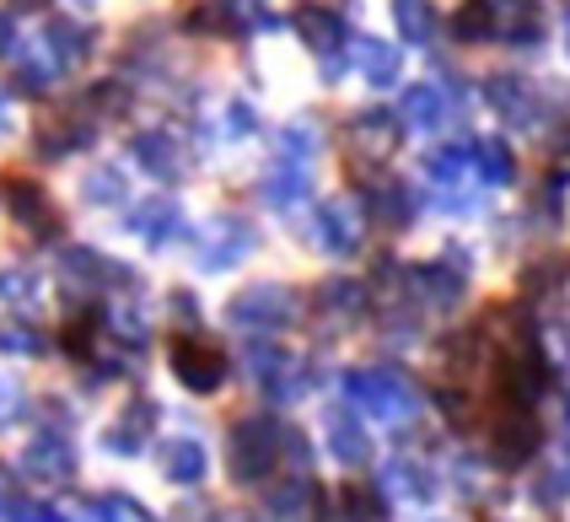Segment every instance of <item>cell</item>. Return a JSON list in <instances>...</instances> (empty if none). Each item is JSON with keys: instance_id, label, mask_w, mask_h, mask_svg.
<instances>
[{"instance_id": "1", "label": "cell", "mask_w": 570, "mask_h": 522, "mask_svg": "<svg viewBox=\"0 0 570 522\" xmlns=\"http://www.w3.org/2000/svg\"><path fill=\"white\" fill-rule=\"evenodd\" d=\"M345 393H350V410H361L366 421H382V425H404L420 410V393H414L410 377L404 372H382V366L345 372Z\"/></svg>"}, {"instance_id": "2", "label": "cell", "mask_w": 570, "mask_h": 522, "mask_svg": "<svg viewBox=\"0 0 570 522\" xmlns=\"http://www.w3.org/2000/svg\"><path fill=\"white\" fill-rule=\"evenodd\" d=\"M281 453H285V425L269 421V415H248V421L232 425V436H226V469H232L237 485L269 480Z\"/></svg>"}, {"instance_id": "3", "label": "cell", "mask_w": 570, "mask_h": 522, "mask_svg": "<svg viewBox=\"0 0 570 522\" xmlns=\"http://www.w3.org/2000/svg\"><path fill=\"white\" fill-rule=\"evenodd\" d=\"M302 318V296L281 286V280H258L226 302V324L232 328H254V334H281Z\"/></svg>"}, {"instance_id": "4", "label": "cell", "mask_w": 570, "mask_h": 522, "mask_svg": "<svg viewBox=\"0 0 570 522\" xmlns=\"http://www.w3.org/2000/svg\"><path fill=\"white\" fill-rule=\"evenodd\" d=\"M539 453V421L528 404H501L495 398V421H490V457L501 469H522Z\"/></svg>"}, {"instance_id": "5", "label": "cell", "mask_w": 570, "mask_h": 522, "mask_svg": "<svg viewBox=\"0 0 570 522\" xmlns=\"http://www.w3.org/2000/svg\"><path fill=\"white\" fill-rule=\"evenodd\" d=\"M173 377L189 393H216L226 383V351L199 334H184V339H173Z\"/></svg>"}, {"instance_id": "6", "label": "cell", "mask_w": 570, "mask_h": 522, "mask_svg": "<svg viewBox=\"0 0 570 522\" xmlns=\"http://www.w3.org/2000/svg\"><path fill=\"white\" fill-rule=\"evenodd\" d=\"M313 248L328 259H355L361 254V210L350 199H323L313 210Z\"/></svg>"}, {"instance_id": "7", "label": "cell", "mask_w": 570, "mask_h": 522, "mask_svg": "<svg viewBox=\"0 0 570 522\" xmlns=\"http://www.w3.org/2000/svg\"><path fill=\"white\" fill-rule=\"evenodd\" d=\"M248 366H254V383H258L264 398L285 404V398H296V393H302V383H296L302 361L291 356L285 345H275V339H254V345H248Z\"/></svg>"}, {"instance_id": "8", "label": "cell", "mask_w": 570, "mask_h": 522, "mask_svg": "<svg viewBox=\"0 0 570 522\" xmlns=\"http://www.w3.org/2000/svg\"><path fill=\"white\" fill-rule=\"evenodd\" d=\"M484 98H490V108L501 114V119H511L517 130H533V125H543L549 119V108H543L539 87L533 81H522V76H490L484 81Z\"/></svg>"}, {"instance_id": "9", "label": "cell", "mask_w": 570, "mask_h": 522, "mask_svg": "<svg viewBox=\"0 0 570 522\" xmlns=\"http://www.w3.org/2000/svg\"><path fill=\"white\" fill-rule=\"evenodd\" d=\"M350 140H355V157L361 162H393V151L404 146V119L399 114H382V108H366L350 119Z\"/></svg>"}, {"instance_id": "10", "label": "cell", "mask_w": 570, "mask_h": 522, "mask_svg": "<svg viewBox=\"0 0 570 522\" xmlns=\"http://www.w3.org/2000/svg\"><path fill=\"white\" fill-rule=\"evenodd\" d=\"M254 227L243 221V216H222V221H210L205 232V254H199V269H210V275H226V269H237V264L254 254Z\"/></svg>"}, {"instance_id": "11", "label": "cell", "mask_w": 570, "mask_h": 522, "mask_svg": "<svg viewBox=\"0 0 570 522\" xmlns=\"http://www.w3.org/2000/svg\"><path fill=\"white\" fill-rule=\"evenodd\" d=\"M323 447L345 469H366L372 463V431L361 425V410H328L323 415Z\"/></svg>"}, {"instance_id": "12", "label": "cell", "mask_w": 570, "mask_h": 522, "mask_svg": "<svg viewBox=\"0 0 570 522\" xmlns=\"http://www.w3.org/2000/svg\"><path fill=\"white\" fill-rule=\"evenodd\" d=\"M490 11H495V38H507L517 49H539L543 43L539 0H490Z\"/></svg>"}, {"instance_id": "13", "label": "cell", "mask_w": 570, "mask_h": 522, "mask_svg": "<svg viewBox=\"0 0 570 522\" xmlns=\"http://www.w3.org/2000/svg\"><path fill=\"white\" fill-rule=\"evenodd\" d=\"M410 286L425 307H458V302H463V286H469V275H458V269H446V264H414Z\"/></svg>"}, {"instance_id": "14", "label": "cell", "mask_w": 570, "mask_h": 522, "mask_svg": "<svg viewBox=\"0 0 570 522\" xmlns=\"http://www.w3.org/2000/svg\"><path fill=\"white\" fill-rule=\"evenodd\" d=\"M161 474H167L173 485H199V480L210 474L205 442H199V436H173V442L161 447Z\"/></svg>"}, {"instance_id": "15", "label": "cell", "mask_w": 570, "mask_h": 522, "mask_svg": "<svg viewBox=\"0 0 570 522\" xmlns=\"http://www.w3.org/2000/svg\"><path fill=\"white\" fill-rule=\"evenodd\" d=\"M296 28L307 38V49L328 60V70H340V49H345V22L334 17V11H323V6H307L302 17H296Z\"/></svg>"}, {"instance_id": "16", "label": "cell", "mask_w": 570, "mask_h": 522, "mask_svg": "<svg viewBox=\"0 0 570 522\" xmlns=\"http://www.w3.org/2000/svg\"><path fill=\"white\" fill-rule=\"evenodd\" d=\"M135 157H140L146 173H157V178H184V167H189L184 146H178V135H167V130L135 135Z\"/></svg>"}, {"instance_id": "17", "label": "cell", "mask_w": 570, "mask_h": 522, "mask_svg": "<svg viewBox=\"0 0 570 522\" xmlns=\"http://www.w3.org/2000/svg\"><path fill=\"white\" fill-rule=\"evenodd\" d=\"M382 490H387L393 501H431V495H436V474H431L420 457H393V463L382 469Z\"/></svg>"}, {"instance_id": "18", "label": "cell", "mask_w": 570, "mask_h": 522, "mask_svg": "<svg viewBox=\"0 0 570 522\" xmlns=\"http://www.w3.org/2000/svg\"><path fill=\"white\" fill-rule=\"evenodd\" d=\"M350 60L361 66V76H366L372 87H393L399 70H404V55H399L393 43H382V38H355V43H350Z\"/></svg>"}, {"instance_id": "19", "label": "cell", "mask_w": 570, "mask_h": 522, "mask_svg": "<svg viewBox=\"0 0 570 522\" xmlns=\"http://www.w3.org/2000/svg\"><path fill=\"white\" fill-rule=\"evenodd\" d=\"M307 184H313V167L291 162V157H275V167L264 173V199L285 210V205H296V199L307 195Z\"/></svg>"}, {"instance_id": "20", "label": "cell", "mask_w": 570, "mask_h": 522, "mask_svg": "<svg viewBox=\"0 0 570 522\" xmlns=\"http://www.w3.org/2000/svg\"><path fill=\"white\" fill-rule=\"evenodd\" d=\"M366 205H372V216H377L382 227H410V216H414L404 184H393V178H372L366 184Z\"/></svg>"}, {"instance_id": "21", "label": "cell", "mask_w": 570, "mask_h": 522, "mask_svg": "<svg viewBox=\"0 0 570 522\" xmlns=\"http://www.w3.org/2000/svg\"><path fill=\"white\" fill-rule=\"evenodd\" d=\"M393 28L404 33V43H431L442 17H436L431 0H393Z\"/></svg>"}, {"instance_id": "22", "label": "cell", "mask_w": 570, "mask_h": 522, "mask_svg": "<svg viewBox=\"0 0 570 522\" xmlns=\"http://www.w3.org/2000/svg\"><path fill=\"white\" fill-rule=\"evenodd\" d=\"M474 167H479V178H484V184H495V189L517 184V157H511V146L501 140V135L479 140V146H474Z\"/></svg>"}, {"instance_id": "23", "label": "cell", "mask_w": 570, "mask_h": 522, "mask_svg": "<svg viewBox=\"0 0 570 522\" xmlns=\"http://www.w3.org/2000/svg\"><path fill=\"white\" fill-rule=\"evenodd\" d=\"M399 119L414 125V130H436L446 119V102L436 87H404V102H399Z\"/></svg>"}, {"instance_id": "24", "label": "cell", "mask_w": 570, "mask_h": 522, "mask_svg": "<svg viewBox=\"0 0 570 522\" xmlns=\"http://www.w3.org/2000/svg\"><path fill=\"white\" fill-rule=\"evenodd\" d=\"M129 232H135L140 243H167V237L178 232V205H173V199H146V205L135 210Z\"/></svg>"}, {"instance_id": "25", "label": "cell", "mask_w": 570, "mask_h": 522, "mask_svg": "<svg viewBox=\"0 0 570 522\" xmlns=\"http://www.w3.org/2000/svg\"><path fill=\"white\" fill-rule=\"evenodd\" d=\"M452 38H458V43H490V38H495L490 0H463V6L452 11Z\"/></svg>"}, {"instance_id": "26", "label": "cell", "mask_w": 570, "mask_h": 522, "mask_svg": "<svg viewBox=\"0 0 570 522\" xmlns=\"http://www.w3.org/2000/svg\"><path fill=\"white\" fill-rule=\"evenodd\" d=\"M317 501H323V495H317L307 480H281V485H275V495H269V518L296 522V518H307Z\"/></svg>"}, {"instance_id": "27", "label": "cell", "mask_w": 570, "mask_h": 522, "mask_svg": "<svg viewBox=\"0 0 570 522\" xmlns=\"http://www.w3.org/2000/svg\"><path fill=\"white\" fill-rule=\"evenodd\" d=\"M11 210H17V221L28 232H55V210L32 184H11Z\"/></svg>"}, {"instance_id": "28", "label": "cell", "mask_w": 570, "mask_h": 522, "mask_svg": "<svg viewBox=\"0 0 570 522\" xmlns=\"http://www.w3.org/2000/svg\"><path fill=\"white\" fill-rule=\"evenodd\" d=\"M469 167H474V151H469V146H436V151H431V162H425V173H431L436 184L452 189V184H463V178H469Z\"/></svg>"}, {"instance_id": "29", "label": "cell", "mask_w": 570, "mask_h": 522, "mask_svg": "<svg viewBox=\"0 0 570 522\" xmlns=\"http://www.w3.org/2000/svg\"><path fill=\"white\" fill-rule=\"evenodd\" d=\"M189 28L194 33H210V38L232 33V28H237V6H232V0H205V6L189 11Z\"/></svg>"}, {"instance_id": "30", "label": "cell", "mask_w": 570, "mask_h": 522, "mask_svg": "<svg viewBox=\"0 0 570 522\" xmlns=\"http://www.w3.org/2000/svg\"><path fill=\"white\" fill-rule=\"evenodd\" d=\"M323 307H328V313H340V318H361L366 292H361V286H350V280H334V286H323Z\"/></svg>"}, {"instance_id": "31", "label": "cell", "mask_w": 570, "mask_h": 522, "mask_svg": "<svg viewBox=\"0 0 570 522\" xmlns=\"http://www.w3.org/2000/svg\"><path fill=\"white\" fill-rule=\"evenodd\" d=\"M226 135H232V140H248V135L258 130V114H254V102H243V98H232L226 102Z\"/></svg>"}, {"instance_id": "32", "label": "cell", "mask_w": 570, "mask_h": 522, "mask_svg": "<svg viewBox=\"0 0 570 522\" xmlns=\"http://www.w3.org/2000/svg\"><path fill=\"white\" fill-rule=\"evenodd\" d=\"M97 518L102 522H146V512H140L135 501H125V495H108V501H97Z\"/></svg>"}, {"instance_id": "33", "label": "cell", "mask_w": 570, "mask_h": 522, "mask_svg": "<svg viewBox=\"0 0 570 522\" xmlns=\"http://www.w3.org/2000/svg\"><path fill=\"white\" fill-rule=\"evenodd\" d=\"M87 195H92V199H125V178H119L114 167H102V173H92V178H87Z\"/></svg>"}, {"instance_id": "34", "label": "cell", "mask_w": 570, "mask_h": 522, "mask_svg": "<svg viewBox=\"0 0 570 522\" xmlns=\"http://www.w3.org/2000/svg\"><path fill=\"white\" fill-rule=\"evenodd\" d=\"M173 313H178V318H199V307H194V296H173Z\"/></svg>"}, {"instance_id": "35", "label": "cell", "mask_w": 570, "mask_h": 522, "mask_svg": "<svg viewBox=\"0 0 570 522\" xmlns=\"http://www.w3.org/2000/svg\"><path fill=\"white\" fill-rule=\"evenodd\" d=\"M566 55H570V11H566Z\"/></svg>"}, {"instance_id": "36", "label": "cell", "mask_w": 570, "mask_h": 522, "mask_svg": "<svg viewBox=\"0 0 570 522\" xmlns=\"http://www.w3.org/2000/svg\"><path fill=\"white\" fill-rule=\"evenodd\" d=\"M436 522H442V518H436Z\"/></svg>"}]
</instances>
